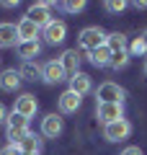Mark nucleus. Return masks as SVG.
I'll return each mask as SVG.
<instances>
[{
    "label": "nucleus",
    "mask_w": 147,
    "mask_h": 155,
    "mask_svg": "<svg viewBox=\"0 0 147 155\" xmlns=\"http://www.w3.org/2000/svg\"><path fill=\"white\" fill-rule=\"evenodd\" d=\"M103 8H106L109 13H121V11L126 8V3H124V0H106Z\"/></svg>",
    "instance_id": "b1692460"
},
{
    "label": "nucleus",
    "mask_w": 147,
    "mask_h": 155,
    "mask_svg": "<svg viewBox=\"0 0 147 155\" xmlns=\"http://www.w3.org/2000/svg\"><path fill=\"white\" fill-rule=\"evenodd\" d=\"M106 39H109V34L101 26H85L77 34V47L85 49V52H93V49H98V47H103Z\"/></svg>",
    "instance_id": "f03ea898"
},
{
    "label": "nucleus",
    "mask_w": 147,
    "mask_h": 155,
    "mask_svg": "<svg viewBox=\"0 0 147 155\" xmlns=\"http://www.w3.org/2000/svg\"><path fill=\"white\" fill-rule=\"evenodd\" d=\"M52 5H54V3H34V5H28L26 16L31 18L39 28H44V26H49V23L54 21V18H52Z\"/></svg>",
    "instance_id": "0eeeda50"
},
{
    "label": "nucleus",
    "mask_w": 147,
    "mask_h": 155,
    "mask_svg": "<svg viewBox=\"0 0 147 155\" xmlns=\"http://www.w3.org/2000/svg\"><path fill=\"white\" fill-rule=\"evenodd\" d=\"M21 72L16 70V67H11V70H3L0 72V91H5V93H16L18 88H21Z\"/></svg>",
    "instance_id": "ddd939ff"
},
{
    "label": "nucleus",
    "mask_w": 147,
    "mask_h": 155,
    "mask_svg": "<svg viewBox=\"0 0 147 155\" xmlns=\"http://www.w3.org/2000/svg\"><path fill=\"white\" fill-rule=\"evenodd\" d=\"M31 132L28 129V119L21 114H16V111H11L8 114V122H5V134H8V145H21L23 140H26V134Z\"/></svg>",
    "instance_id": "f257e3e1"
},
{
    "label": "nucleus",
    "mask_w": 147,
    "mask_h": 155,
    "mask_svg": "<svg viewBox=\"0 0 147 155\" xmlns=\"http://www.w3.org/2000/svg\"><path fill=\"white\" fill-rule=\"evenodd\" d=\"M70 91L77 96H85L93 91V83H90V75H85V72H75V75L70 78Z\"/></svg>",
    "instance_id": "2eb2a0df"
},
{
    "label": "nucleus",
    "mask_w": 147,
    "mask_h": 155,
    "mask_svg": "<svg viewBox=\"0 0 147 155\" xmlns=\"http://www.w3.org/2000/svg\"><path fill=\"white\" fill-rule=\"evenodd\" d=\"M44 41H47V44H52V47H57V44H62V41H65L67 39V23L65 21H52L49 23V26H44Z\"/></svg>",
    "instance_id": "6e6552de"
},
{
    "label": "nucleus",
    "mask_w": 147,
    "mask_h": 155,
    "mask_svg": "<svg viewBox=\"0 0 147 155\" xmlns=\"http://www.w3.org/2000/svg\"><path fill=\"white\" fill-rule=\"evenodd\" d=\"M18 147H21L23 153H41V140H39L36 134H31V132H28V134H26V140H23V142L18 145Z\"/></svg>",
    "instance_id": "412c9836"
},
{
    "label": "nucleus",
    "mask_w": 147,
    "mask_h": 155,
    "mask_svg": "<svg viewBox=\"0 0 147 155\" xmlns=\"http://www.w3.org/2000/svg\"><path fill=\"white\" fill-rule=\"evenodd\" d=\"M142 41H145V49H147V31L142 34Z\"/></svg>",
    "instance_id": "7c9ffc66"
},
{
    "label": "nucleus",
    "mask_w": 147,
    "mask_h": 155,
    "mask_svg": "<svg viewBox=\"0 0 147 155\" xmlns=\"http://www.w3.org/2000/svg\"><path fill=\"white\" fill-rule=\"evenodd\" d=\"M96 116L103 127L111 122H119L124 119V104H96Z\"/></svg>",
    "instance_id": "39448f33"
},
{
    "label": "nucleus",
    "mask_w": 147,
    "mask_h": 155,
    "mask_svg": "<svg viewBox=\"0 0 147 155\" xmlns=\"http://www.w3.org/2000/svg\"><path fill=\"white\" fill-rule=\"evenodd\" d=\"M60 62H62V67H65L67 78H72L75 72H80V54H77V49H67L65 54L60 57Z\"/></svg>",
    "instance_id": "f3484780"
},
{
    "label": "nucleus",
    "mask_w": 147,
    "mask_h": 155,
    "mask_svg": "<svg viewBox=\"0 0 147 155\" xmlns=\"http://www.w3.org/2000/svg\"><path fill=\"white\" fill-rule=\"evenodd\" d=\"M129 60H132L129 49H124V52H114V54H111V65H109V67H114V70H124V67L129 65Z\"/></svg>",
    "instance_id": "4be33fe9"
},
{
    "label": "nucleus",
    "mask_w": 147,
    "mask_h": 155,
    "mask_svg": "<svg viewBox=\"0 0 147 155\" xmlns=\"http://www.w3.org/2000/svg\"><path fill=\"white\" fill-rule=\"evenodd\" d=\"M21 44L16 23H0V49H11V47Z\"/></svg>",
    "instance_id": "f8f14e48"
},
{
    "label": "nucleus",
    "mask_w": 147,
    "mask_h": 155,
    "mask_svg": "<svg viewBox=\"0 0 147 155\" xmlns=\"http://www.w3.org/2000/svg\"><path fill=\"white\" fill-rule=\"evenodd\" d=\"M124 98H126V91L119 83H114V80H106V83H101L96 88L98 104H124Z\"/></svg>",
    "instance_id": "7ed1b4c3"
},
{
    "label": "nucleus",
    "mask_w": 147,
    "mask_h": 155,
    "mask_svg": "<svg viewBox=\"0 0 147 155\" xmlns=\"http://www.w3.org/2000/svg\"><path fill=\"white\" fill-rule=\"evenodd\" d=\"M145 75H147V62H145Z\"/></svg>",
    "instance_id": "473e14b6"
},
{
    "label": "nucleus",
    "mask_w": 147,
    "mask_h": 155,
    "mask_svg": "<svg viewBox=\"0 0 147 155\" xmlns=\"http://www.w3.org/2000/svg\"><path fill=\"white\" fill-rule=\"evenodd\" d=\"M129 54H147V49H145V41H142V36H134V41L129 44Z\"/></svg>",
    "instance_id": "393cba45"
},
{
    "label": "nucleus",
    "mask_w": 147,
    "mask_h": 155,
    "mask_svg": "<svg viewBox=\"0 0 147 155\" xmlns=\"http://www.w3.org/2000/svg\"><path fill=\"white\" fill-rule=\"evenodd\" d=\"M41 80H44L47 85H57V83H62V80H70L67 72H65V67H62V62H60V57H57V60L44 62V67H41Z\"/></svg>",
    "instance_id": "20e7f679"
},
{
    "label": "nucleus",
    "mask_w": 147,
    "mask_h": 155,
    "mask_svg": "<svg viewBox=\"0 0 147 155\" xmlns=\"http://www.w3.org/2000/svg\"><path fill=\"white\" fill-rule=\"evenodd\" d=\"M60 5L67 13H80V11H85V0H67V3H60Z\"/></svg>",
    "instance_id": "5701e85b"
},
{
    "label": "nucleus",
    "mask_w": 147,
    "mask_h": 155,
    "mask_svg": "<svg viewBox=\"0 0 147 155\" xmlns=\"http://www.w3.org/2000/svg\"><path fill=\"white\" fill-rule=\"evenodd\" d=\"M111 54H114V52L103 44V47H98V49L88 52V60H90V65H96V67H109L111 65Z\"/></svg>",
    "instance_id": "a211bd4d"
},
{
    "label": "nucleus",
    "mask_w": 147,
    "mask_h": 155,
    "mask_svg": "<svg viewBox=\"0 0 147 155\" xmlns=\"http://www.w3.org/2000/svg\"><path fill=\"white\" fill-rule=\"evenodd\" d=\"M121 155H145V153H142V147H137V145H129V147L121 150Z\"/></svg>",
    "instance_id": "a878e982"
},
{
    "label": "nucleus",
    "mask_w": 147,
    "mask_h": 155,
    "mask_svg": "<svg viewBox=\"0 0 147 155\" xmlns=\"http://www.w3.org/2000/svg\"><path fill=\"white\" fill-rule=\"evenodd\" d=\"M8 122V111H5V106L0 104V124H5Z\"/></svg>",
    "instance_id": "cd10ccee"
},
{
    "label": "nucleus",
    "mask_w": 147,
    "mask_h": 155,
    "mask_svg": "<svg viewBox=\"0 0 147 155\" xmlns=\"http://www.w3.org/2000/svg\"><path fill=\"white\" fill-rule=\"evenodd\" d=\"M21 155H39V153H23V150H21Z\"/></svg>",
    "instance_id": "2f4dec72"
},
{
    "label": "nucleus",
    "mask_w": 147,
    "mask_h": 155,
    "mask_svg": "<svg viewBox=\"0 0 147 155\" xmlns=\"http://www.w3.org/2000/svg\"><path fill=\"white\" fill-rule=\"evenodd\" d=\"M62 129H65V122H62L60 114H47L41 119V134L44 137H60Z\"/></svg>",
    "instance_id": "9b49d317"
},
{
    "label": "nucleus",
    "mask_w": 147,
    "mask_h": 155,
    "mask_svg": "<svg viewBox=\"0 0 147 155\" xmlns=\"http://www.w3.org/2000/svg\"><path fill=\"white\" fill-rule=\"evenodd\" d=\"M16 49H18V57H21L23 62H34L39 54H41V44H39V39H36V41H21Z\"/></svg>",
    "instance_id": "dca6fc26"
},
{
    "label": "nucleus",
    "mask_w": 147,
    "mask_h": 155,
    "mask_svg": "<svg viewBox=\"0 0 147 155\" xmlns=\"http://www.w3.org/2000/svg\"><path fill=\"white\" fill-rule=\"evenodd\" d=\"M18 5V0H5V3H3V8H16Z\"/></svg>",
    "instance_id": "c85d7f7f"
},
{
    "label": "nucleus",
    "mask_w": 147,
    "mask_h": 155,
    "mask_svg": "<svg viewBox=\"0 0 147 155\" xmlns=\"http://www.w3.org/2000/svg\"><path fill=\"white\" fill-rule=\"evenodd\" d=\"M57 106H60V114H77V109L83 106V96L72 93L70 88L57 98Z\"/></svg>",
    "instance_id": "9d476101"
},
{
    "label": "nucleus",
    "mask_w": 147,
    "mask_h": 155,
    "mask_svg": "<svg viewBox=\"0 0 147 155\" xmlns=\"http://www.w3.org/2000/svg\"><path fill=\"white\" fill-rule=\"evenodd\" d=\"M13 111H16V114H21V116H26V119L36 116V111H39L36 96H34V93H21V96L16 98V104H13Z\"/></svg>",
    "instance_id": "1a4fd4ad"
},
{
    "label": "nucleus",
    "mask_w": 147,
    "mask_h": 155,
    "mask_svg": "<svg viewBox=\"0 0 147 155\" xmlns=\"http://www.w3.org/2000/svg\"><path fill=\"white\" fill-rule=\"evenodd\" d=\"M41 67L44 65H34V62H23L21 67H18V72H21V78L23 80H36V78H41Z\"/></svg>",
    "instance_id": "6ab92c4d"
},
{
    "label": "nucleus",
    "mask_w": 147,
    "mask_h": 155,
    "mask_svg": "<svg viewBox=\"0 0 147 155\" xmlns=\"http://www.w3.org/2000/svg\"><path fill=\"white\" fill-rule=\"evenodd\" d=\"M132 134V122L129 119H119V122H111L103 127V137L109 140V142H121V140H126Z\"/></svg>",
    "instance_id": "423d86ee"
},
{
    "label": "nucleus",
    "mask_w": 147,
    "mask_h": 155,
    "mask_svg": "<svg viewBox=\"0 0 147 155\" xmlns=\"http://www.w3.org/2000/svg\"><path fill=\"white\" fill-rule=\"evenodd\" d=\"M106 47H109L111 52H124V49H129V47H126V36H124V34H119V31L109 34V39H106Z\"/></svg>",
    "instance_id": "aec40b11"
},
{
    "label": "nucleus",
    "mask_w": 147,
    "mask_h": 155,
    "mask_svg": "<svg viewBox=\"0 0 147 155\" xmlns=\"http://www.w3.org/2000/svg\"><path fill=\"white\" fill-rule=\"evenodd\" d=\"M16 28H18V36H21V41H36V36H39V26L31 21L28 16H23L21 21L16 23Z\"/></svg>",
    "instance_id": "4468645a"
},
{
    "label": "nucleus",
    "mask_w": 147,
    "mask_h": 155,
    "mask_svg": "<svg viewBox=\"0 0 147 155\" xmlns=\"http://www.w3.org/2000/svg\"><path fill=\"white\" fill-rule=\"evenodd\" d=\"M0 155H21V147H16V145H8V147L0 150Z\"/></svg>",
    "instance_id": "bb28decb"
},
{
    "label": "nucleus",
    "mask_w": 147,
    "mask_h": 155,
    "mask_svg": "<svg viewBox=\"0 0 147 155\" xmlns=\"http://www.w3.org/2000/svg\"><path fill=\"white\" fill-rule=\"evenodd\" d=\"M134 5H137V8H139V11H147V0H137Z\"/></svg>",
    "instance_id": "c756f323"
}]
</instances>
